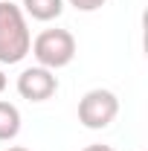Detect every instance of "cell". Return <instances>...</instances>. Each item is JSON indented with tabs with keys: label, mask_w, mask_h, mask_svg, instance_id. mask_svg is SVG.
I'll use <instances>...</instances> for the list:
<instances>
[{
	"label": "cell",
	"mask_w": 148,
	"mask_h": 151,
	"mask_svg": "<svg viewBox=\"0 0 148 151\" xmlns=\"http://www.w3.org/2000/svg\"><path fill=\"white\" fill-rule=\"evenodd\" d=\"M32 47V32L23 9L0 0V64H20L29 55Z\"/></svg>",
	"instance_id": "cell-1"
},
{
	"label": "cell",
	"mask_w": 148,
	"mask_h": 151,
	"mask_svg": "<svg viewBox=\"0 0 148 151\" xmlns=\"http://www.w3.org/2000/svg\"><path fill=\"white\" fill-rule=\"evenodd\" d=\"M29 52L35 55V61L47 70H61L75 58V38L70 29H44L38 32Z\"/></svg>",
	"instance_id": "cell-2"
},
{
	"label": "cell",
	"mask_w": 148,
	"mask_h": 151,
	"mask_svg": "<svg viewBox=\"0 0 148 151\" xmlns=\"http://www.w3.org/2000/svg\"><path fill=\"white\" fill-rule=\"evenodd\" d=\"M20 134V111L18 105L0 99V142H12Z\"/></svg>",
	"instance_id": "cell-6"
},
{
	"label": "cell",
	"mask_w": 148,
	"mask_h": 151,
	"mask_svg": "<svg viewBox=\"0 0 148 151\" xmlns=\"http://www.w3.org/2000/svg\"><path fill=\"white\" fill-rule=\"evenodd\" d=\"M119 113V99L113 90L105 87H93L78 99V122L87 128V131H102L108 128Z\"/></svg>",
	"instance_id": "cell-3"
},
{
	"label": "cell",
	"mask_w": 148,
	"mask_h": 151,
	"mask_svg": "<svg viewBox=\"0 0 148 151\" xmlns=\"http://www.w3.org/2000/svg\"><path fill=\"white\" fill-rule=\"evenodd\" d=\"M73 9H78V12H99L108 0H67Z\"/></svg>",
	"instance_id": "cell-7"
},
{
	"label": "cell",
	"mask_w": 148,
	"mask_h": 151,
	"mask_svg": "<svg viewBox=\"0 0 148 151\" xmlns=\"http://www.w3.org/2000/svg\"><path fill=\"white\" fill-rule=\"evenodd\" d=\"M81 151H113L111 145H102V142H93V145H84Z\"/></svg>",
	"instance_id": "cell-8"
},
{
	"label": "cell",
	"mask_w": 148,
	"mask_h": 151,
	"mask_svg": "<svg viewBox=\"0 0 148 151\" xmlns=\"http://www.w3.org/2000/svg\"><path fill=\"white\" fill-rule=\"evenodd\" d=\"M6 151H29V148H23V145H12V148H6Z\"/></svg>",
	"instance_id": "cell-10"
},
{
	"label": "cell",
	"mask_w": 148,
	"mask_h": 151,
	"mask_svg": "<svg viewBox=\"0 0 148 151\" xmlns=\"http://www.w3.org/2000/svg\"><path fill=\"white\" fill-rule=\"evenodd\" d=\"M3 90H6V73L0 70V93H3Z\"/></svg>",
	"instance_id": "cell-9"
},
{
	"label": "cell",
	"mask_w": 148,
	"mask_h": 151,
	"mask_svg": "<svg viewBox=\"0 0 148 151\" xmlns=\"http://www.w3.org/2000/svg\"><path fill=\"white\" fill-rule=\"evenodd\" d=\"M15 87H18L20 99H26V102H47V99H52L58 93V76L52 70L35 64V67L20 70Z\"/></svg>",
	"instance_id": "cell-4"
},
{
	"label": "cell",
	"mask_w": 148,
	"mask_h": 151,
	"mask_svg": "<svg viewBox=\"0 0 148 151\" xmlns=\"http://www.w3.org/2000/svg\"><path fill=\"white\" fill-rule=\"evenodd\" d=\"M20 9H23V15H29L32 20L50 23V20L61 18L64 0H20Z\"/></svg>",
	"instance_id": "cell-5"
}]
</instances>
